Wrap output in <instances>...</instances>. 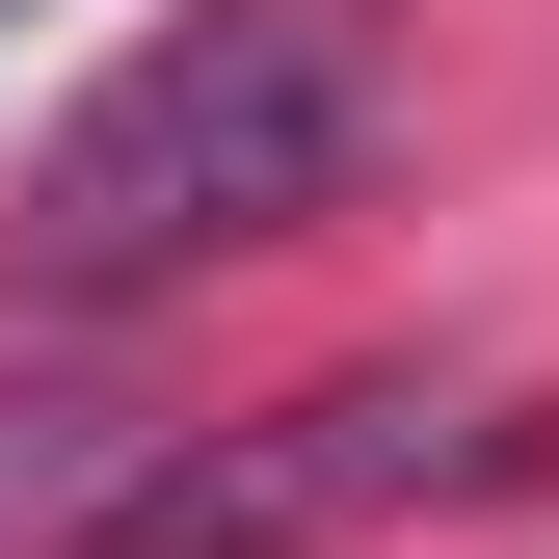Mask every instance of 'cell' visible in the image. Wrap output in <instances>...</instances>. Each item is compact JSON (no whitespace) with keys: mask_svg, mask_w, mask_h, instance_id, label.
<instances>
[{"mask_svg":"<svg viewBox=\"0 0 559 559\" xmlns=\"http://www.w3.org/2000/svg\"><path fill=\"white\" fill-rule=\"evenodd\" d=\"M373 107H400V27L373 0H187V27H133L81 107H53V160H27V294H160V266H240V240H294L346 160H373Z\"/></svg>","mask_w":559,"mask_h":559,"instance_id":"cell-1","label":"cell"},{"mask_svg":"<svg viewBox=\"0 0 559 559\" xmlns=\"http://www.w3.org/2000/svg\"><path fill=\"white\" fill-rule=\"evenodd\" d=\"M427 479H479V400H427V373H320V400H266V427L133 453L53 559H346L373 507H427Z\"/></svg>","mask_w":559,"mask_h":559,"instance_id":"cell-2","label":"cell"},{"mask_svg":"<svg viewBox=\"0 0 559 559\" xmlns=\"http://www.w3.org/2000/svg\"><path fill=\"white\" fill-rule=\"evenodd\" d=\"M133 453H160V427H107V400H0V559H53Z\"/></svg>","mask_w":559,"mask_h":559,"instance_id":"cell-3","label":"cell"}]
</instances>
